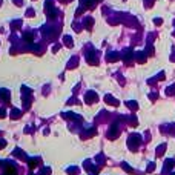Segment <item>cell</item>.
Segmentation results:
<instances>
[{
  "instance_id": "cell-1",
  "label": "cell",
  "mask_w": 175,
  "mask_h": 175,
  "mask_svg": "<svg viewBox=\"0 0 175 175\" xmlns=\"http://www.w3.org/2000/svg\"><path fill=\"white\" fill-rule=\"evenodd\" d=\"M140 143H141V137H140L138 134H132L128 138V146H129V149H131L132 152H135L137 149H138Z\"/></svg>"
},
{
  "instance_id": "cell-2",
  "label": "cell",
  "mask_w": 175,
  "mask_h": 175,
  "mask_svg": "<svg viewBox=\"0 0 175 175\" xmlns=\"http://www.w3.org/2000/svg\"><path fill=\"white\" fill-rule=\"evenodd\" d=\"M2 166H5V172H3V175H17V167L16 164H14L13 161H3L0 163Z\"/></svg>"
},
{
  "instance_id": "cell-3",
  "label": "cell",
  "mask_w": 175,
  "mask_h": 175,
  "mask_svg": "<svg viewBox=\"0 0 175 175\" xmlns=\"http://www.w3.org/2000/svg\"><path fill=\"white\" fill-rule=\"evenodd\" d=\"M120 134V129H118V123H112L111 124V128H109V131H108V138L109 140H115L117 137H118Z\"/></svg>"
},
{
  "instance_id": "cell-4",
  "label": "cell",
  "mask_w": 175,
  "mask_h": 175,
  "mask_svg": "<svg viewBox=\"0 0 175 175\" xmlns=\"http://www.w3.org/2000/svg\"><path fill=\"white\" fill-rule=\"evenodd\" d=\"M97 100H98L97 92H94V91H88L86 95H85V101H86V103L88 105H92V103H95Z\"/></svg>"
},
{
  "instance_id": "cell-5",
  "label": "cell",
  "mask_w": 175,
  "mask_h": 175,
  "mask_svg": "<svg viewBox=\"0 0 175 175\" xmlns=\"http://www.w3.org/2000/svg\"><path fill=\"white\" fill-rule=\"evenodd\" d=\"M86 60H88V63L89 64H98V57L95 54V51H89L88 52V55H86Z\"/></svg>"
},
{
  "instance_id": "cell-6",
  "label": "cell",
  "mask_w": 175,
  "mask_h": 175,
  "mask_svg": "<svg viewBox=\"0 0 175 175\" xmlns=\"http://www.w3.org/2000/svg\"><path fill=\"white\" fill-rule=\"evenodd\" d=\"M88 169V172H91V174H94V175H97L98 172H100V167L98 166H92L91 164V161H85V164H83Z\"/></svg>"
},
{
  "instance_id": "cell-7",
  "label": "cell",
  "mask_w": 175,
  "mask_h": 175,
  "mask_svg": "<svg viewBox=\"0 0 175 175\" xmlns=\"http://www.w3.org/2000/svg\"><path fill=\"white\" fill-rule=\"evenodd\" d=\"M120 59V54L118 52H108V54H106V60H108V62H117V60Z\"/></svg>"
},
{
  "instance_id": "cell-8",
  "label": "cell",
  "mask_w": 175,
  "mask_h": 175,
  "mask_svg": "<svg viewBox=\"0 0 175 175\" xmlns=\"http://www.w3.org/2000/svg\"><path fill=\"white\" fill-rule=\"evenodd\" d=\"M0 98H2L3 101H8L11 100V94H9V91L8 89H0Z\"/></svg>"
},
{
  "instance_id": "cell-9",
  "label": "cell",
  "mask_w": 175,
  "mask_h": 175,
  "mask_svg": "<svg viewBox=\"0 0 175 175\" xmlns=\"http://www.w3.org/2000/svg\"><path fill=\"white\" fill-rule=\"evenodd\" d=\"M105 101L108 105H112V106H118L120 105V101L117 100V98H114L112 95H109V94H108V95H105Z\"/></svg>"
},
{
  "instance_id": "cell-10",
  "label": "cell",
  "mask_w": 175,
  "mask_h": 175,
  "mask_svg": "<svg viewBox=\"0 0 175 175\" xmlns=\"http://www.w3.org/2000/svg\"><path fill=\"white\" fill-rule=\"evenodd\" d=\"M123 60H124L128 64L131 63V60H132V49H124V52H123Z\"/></svg>"
},
{
  "instance_id": "cell-11",
  "label": "cell",
  "mask_w": 175,
  "mask_h": 175,
  "mask_svg": "<svg viewBox=\"0 0 175 175\" xmlns=\"http://www.w3.org/2000/svg\"><path fill=\"white\" fill-rule=\"evenodd\" d=\"M13 157H20V158H23V160H28V157H26V154H25V152L20 149V147L14 149V152H13Z\"/></svg>"
},
{
  "instance_id": "cell-12",
  "label": "cell",
  "mask_w": 175,
  "mask_h": 175,
  "mask_svg": "<svg viewBox=\"0 0 175 175\" xmlns=\"http://www.w3.org/2000/svg\"><path fill=\"white\" fill-rule=\"evenodd\" d=\"M135 57H137V62H138V63H144L147 55H146V52L140 51V52H137V54H135Z\"/></svg>"
},
{
  "instance_id": "cell-13",
  "label": "cell",
  "mask_w": 175,
  "mask_h": 175,
  "mask_svg": "<svg viewBox=\"0 0 175 175\" xmlns=\"http://www.w3.org/2000/svg\"><path fill=\"white\" fill-rule=\"evenodd\" d=\"M9 117H11V118H13V120H17L18 117H22V111H20V109H16V108H14L13 111H11Z\"/></svg>"
},
{
  "instance_id": "cell-14",
  "label": "cell",
  "mask_w": 175,
  "mask_h": 175,
  "mask_svg": "<svg viewBox=\"0 0 175 175\" xmlns=\"http://www.w3.org/2000/svg\"><path fill=\"white\" fill-rule=\"evenodd\" d=\"M126 106H128L129 109H132V111H137V109H138V103H137V101H134V100L126 101Z\"/></svg>"
},
{
  "instance_id": "cell-15",
  "label": "cell",
  "mask_w": 175,
  "mask_h": 175,
  "mask_svg": "<svg viewBox=\"0 0 175 175\" xmlns=\"http://www.w3.org/2000/svg\"><path fill=\"white\" fill-rule=\"evenodd\" d=\"M63 117H66V118H72V120H77V121H82V117H80V115H75V114H72V112L63 114Z\"/></svg>"
},
{
  "instance_id": "cell-16",
  "label": "cell",
  "mask_w": 175,
  "mask_h": 175,
  "mask_svg": "<svg viewBox=\"0 0 175 175\" xmlns=\"http://www.w3.org/2000/svg\"><path fill=\"white\" fill-rule=\"evenodd\" d=\"M63 43L66 45V46H69V48H71L72 45H74V40H72V37H71V36H64V37H63Z\"/></svg>"
},
{
  "instance_id": "cell-17",
  "label": "cell",
  "mask_w": 175,
  "mask_h": 175,
  "mask_svg": "<svg viewBox=\"0 0 175 175\" xmlns=\"http://www.w3.org/2000/svg\"><path fill=\"white\" fill-rule=\"evenodd\" d=\"M28 161H29V167L32 169V167H36V166L40 163V158H39V157H36V158H28Z\"/></svg>"
},
{
  "instance_id": "cell-18",
  "label": "cell",
  "mask_w": 175,
  "mask_h": 175,
  "mask_svg": "<svg viewBox=\"0 0 175 175\" xmlns=\"http://www.w3.org/2000/svg\"><path fill=\"white\" fill-rule=\"evenodd\" d=\"M78 64V59L77 57H72V59L69 60V63H68V69H71V68H75Z\"/></svg>"
},
{
  "instance_id": "cell-19",
  "label": "cell",
  "mask_w": 175,
  "mask_h": 175,
  "mask_svg": "<svg viewBox=\"0 0 175 175\" xmlns=\"http://www.w3.org/2000/svg\"><path fill=\"white\" fill-rule=\"evenodd\" d=\"M97 132V129L95 128H92V129H89V131L86 132V135H82V138H89V137H92L94 134Z\"/></svg>"
},
{
  "instance_id": "cell-20",
  "label": "cell",
  "mask_w": 175,
  "mask_h": 175,
  "mask_svg": "<svg viewBox=\"0 0 175 175\" xmlns=\"http://www.w3.org/2000/svg\"><path fill=\"white\" fill-rule=\"evenodd\" d=\"M92 23H94V20L91 17H86V20H85V26H86V29H91L92 28Z\"/></svg>"
},
{
  "instance_id": "cell-21",
  "label": "cell",
  "mask_w": 175,
  "mask_h": 175,
  "mask_svg": "<svg viewBox=\"0 0 175 175\" xmlns=\"http://www.w3.org/2000/svg\"><path fill=\"white\" fill-rule=\"evenodd\" d=\"M121 167H123V169H124V170H126V172H129V174H132V172H134V169H132V167H131V166H129V164H128V163H124V161H123V163H121Z\"/></svg>"
},
{
  "instance_id": "cell-22",
  "label": "cell",
  "mask_w": 175,
  "mask_h": 175,
  "mask_svg": "<svg viewBox=\"0 0 175 175\" xmlns=\"http://www.w3.org/2000/svg\"><path fill=\"white\" fill-rule=\"evenodd\" d=\"M164 151H166V144H160V147L157 149V157H161Z\"/></svg>"
},
{
  "instance_id": "cell-23",
  "label": "cell",
  "mask_w": 175,
  "mask_h": 175,
  "mask_svg": "<svg viewBox=\"0 0 175 175\" xmlns=\"http://www.w3.org/2000/svg\"><path fill=\"white\" fill-rule=\"evenodd\" d=\"M66 172L69 174V175H75V174L78 172V167H75V166H72V167H68V169H66Z\"/></svg>"
},
{
  "instance_id": "cell-24",
  "label": "cell",
  "mask_w": 175,
  "mask_h": 175,
  "mask_svg": "<svg viewBox=\"0 0 175 175\" xmlns=\"http://www.w3.org/2000/svg\"><path fill=\"white\" fill-rule=\"evenodd\" d=\"M166 94H167V95H174V94H175V85H172V86L167 88V89H166Z\"/></svg>"
},
{
  "instance_id": "cell-25",
  "label": "cell",
  "mask_w": 175,
  "mask_h": 175,
  "mask_svg": "<svg viewBox=\"0 0 175 175\" xmlns=\"http://www.w3.org/2000/svg\"><path fill=\"white\" fill-rule=\"evenodd\" d=\"M40 175H51V167H43Z\"/></svg>"
},
{
  "instance_id": "cell-26",
  "label": "cell",
  "mask_w": 175,
  "mask_h": 175,
  "mask_svg": "<svg viewBox=\"0 0 175 175\" xmlns=\"http://www.w3.org/2000/svg\"><path fill=\"white\" fill-rule=\"evenodd\" d=\"M32 39H34V36H32L31 32H26V34H25V40H26V41H32Z\"/></svg>"
},
{
  "instance_id": "cell-27",
  "label": "cell",
  "mask_w": 175,
  "mask_h": 175,
  "mask_svg": "<svg viewBox=\"0 0 175 175\" xmlns=\"http://www.w3.org/2000/svg\"><path fill=\"white\" fill-rule=\"evenodd\" d=\"M82 5L85 6V8L86 6H92V0H82Z\"/></svg>"
},
{
  "instance_id": "cell-28",
  "label": "cell",
  "mask_w": 175,
  "mask_h": 175,
  "mask_svg": "<svg viewBox=\"0 0 175 175\" xmlns=\"http://www.w3.org/2000/svg\"><path fill=\"white\" fill-rule=\"evenodd\" d=\"M154 2L155 0H144V6H146V8H151V6L154 5Z\"/></svg>"
},
{
  "instance_id": "cell-29",
  "label": "cell",
  "mask_w": 175,
  "mask_h": 175,
  "mask_svg": "<svg viewBox=\"0 0 175 175\" xmlns=\"http://www.w3.org/2000/svg\"><path fill=\"white\" fill-rule=\"evenodd\" d=\"M5 117H6V109L0 108V118H5Z\"/></svg>"
},
{
  "instance_id": "cell-30",
  "label": "cell",
  "mask_w": 175,
  "mask_h": 175,
  "mask_svg": "<svg viewBox=\"0 0 175 175\" xmlns=\"http://www.w3.org/2000/svg\"><path fill=\"white\" fill-rule=\"evenodd\" d=\"M129 123H131L132 126H137V124H138V121H137V117H131V121H129Z\"/></svg>"
},
{
  "instance_id": "cell-31",
  "label": "cell",
  "mask_w": 175,
  "mask_h": 175,
  "mask_svg": "<svg viewBox=\"0 0 175 175\" xmlns=\"http://www.w3.org/2000/svg\"><path fill=\"white\" fill-rule=\"evenodd\" d=\"M20 25H22V22H20V20H16V22H13V28H14V29H17Z\"/></svg>"
},
{
  "instance_id": "cell-32",
  "label": "cell",
  "mask_w": 175,
  "mask_h": 175,
  "mask_svg": "<svg viewBox=\"0 0 175 175\" xmlns=\"http://www.w3.org/2000/svg\"><path fill=\"white\" fill-rule=\"evenodd\" d=\"M174 164H175L174 160H167V161H166V167H172Z\"/></svg>"
},
{
  "instance_id": "cell-33",
  "label": "cell",
  "mask_w": 175,
  "mask_h": 175,
  "mask_svg": "<svg viewBox=\"0 0 175 175\" xmlns=\"http://www.w3.org/2000/svg\"><path fill=\"white\" fill-rule=\"evenodd\" d=\"M97 161L100 163V164H103V161H105V158H103V154H100V155H98V157H97Z\"/></svg>"
},
{
  "instance_id": "cell-34",
  "label": "cell",
  "mask_w": 175,
  "mask_h": 175,
  "mask_svg": "<svg viewBox=\"0 0 175 175\" xmlns=\"http://www.w3.org/2000/svg\"><path fill=\"white\" fill-rule=\"evenodd\" d=\"M34 14H36V13H34V9H31V8H29L28 11H26V16H28V17H32Z\"/></svg>"
},
{
  "instance_id": "cell-35",
  "label": "cell",
  "mask_w": 175,
  "mask_h": 175,
  "mask_svg": "<svg viewBox=\"0 0 175 175\" xmlns=\"http://www.w3.org/2000/svg\"><path fill=\"white\" fill-rule=\"evenodd\" d=\"M154 169H155V164L154 163H149V166H147V172H152Z\"/></svg>"
},
{
  "instance_id": "cell-36",
  "label": "cell",
  "mask_w": 175,
  "mask_h": 175,
  "mask_svg": "<svg viewBox=\"0 0 175 175\" xmlns=\"http://www.w3.org/2000/svg\"><path fill=\"white\" fill-rule=\"evenodd\" d=\"M146 51H147V54H149V55H152V54H154V48H152L151 45H149V46H147V49H146Z\"/></svg>"
},
{
  "instance_id": "cell-37",
  "label": "cell",
  "mask_w": 175,
  "mask_h": 175,
  "mask_svg": "<svg viewBox=\"0 0 175 175\" xmlns=\"http://www.w3.org/2000/svg\"><path fill=\"white\" fill-rule=\"evenodd\" d=\"M5 146H6V141H5L3 138H0V149H3Z\"/></svg>"
},
{
  "instance_id": "cell-38",
  "label": "cell",
  "mask_w": 175,
  "mask_h": 175,
  "mask_svg": "<svg viewBox=\"0 0 175 175\" xmlns=\"http://www.w3.org/2000/svg\"><path fill=\"white\" fill-rule=\"evenodd\" d=\"M154 23H155V25H161L163 20H161V18H154Z\"/></svg>"
},
{
  "instance_id": "cell-39",
  "label": "cell",
  "mask_w": 175,
  "mask_h": 175,
  "mask_svg": "<svg viewBox=\"0 0 175 175\" xmlns=\"http://www.w3.org/2000/svg\"><path fill=\"white\" fill-rule=\"evenodd\" d=\"M14 3H16L17 6H22L23 5V0H14Z\"/></svg>"
},
{
  "instance_id": "cell-40",
  "label": "cell",
  "mask_w": 175,
  "mask_h": 175,
  "mask_svg": "<svg viewBox=\"0 0 175 175\" xmlns=\"http://www.w3.org/2000/svg\"><path fill=\"white\" fill-rule=\"evenodd\" d=\"M163 78H164V72H160L158 77H157V80H163Z\"/></svg>"
},
{
  "instance_id": "cell-41",
  "label": "cell",
  "mask_w": 175,
  "mask_h": 175,
  "mask_svg": "<svg viewBox=\"0 0 175 175\" xmlns=\"http://www.w3.org/2000/svg\"><path fill=\"white\" fill-rule=\"evenodd\" d=\"M62 2H64V3H68V2H69V0H62Z\"/></svg>"
},
{
  "instance_id": "cell-42",
  "label": "cell",
  "mask_w": 175,
  "mask_h": 175,
  "mask_svg": "<svg viewBox=\"0 0 175 175\" xmlns=\"http://www.w3.org/2000/svg\"><path fill=\"white\" fill-rule=\"evenodd\" d=\"M94 2H101V0H94Z\"/></svg>"
},
{
  "instance_id": "cell-43",
  "label": "cell",
  "mask_w": 175,
  "mask_h": 175,
  "mask_svg": "<svg viewBox=\"0 0 175 175\" xmlns=\"http://www.w3.org/2000/svg\"><path fill=\"white\" fill-rule=\"evenodd\" d=\"M0 5H2V0H0Z\"/></svg>"
},
{
  "instance_id": "cell-44",
  "label": "cell",
  "mask_w": 175,
  "mask_h": 175,
  "mask_svg": "<svg viewBox=\"0 0 175 175\" xmlns=\"http://www.w3.org/2000/svg\"><path fill=\"white\" fill-rule=\"evenodd\" d=\"M172 175H175V174H172Z\"/></svg>"
},
{
  "instance_id": "cell-45",
  "label": "cell",
  "mask_w": 175,
  "mask_h": 175,
  "mask_svg": "<svg viewBox=\"0 0 175 175\" xmlns=\"http://www.w3.org/2000/svg\"><path fill=\"white\" fill-rule=\"evenodd\" d=\"M31 175H32V174H31Z\"/></svg>"
}]
</instances>
